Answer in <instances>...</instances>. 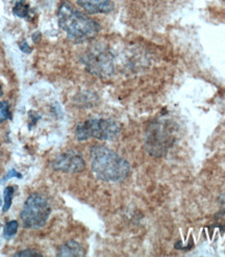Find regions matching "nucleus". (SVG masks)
Here are the masks:
<instances>
[{
	"label": "nucleus",
	"instance_id": "f257e3e1",
	"mask_svg": "<svg viewBox=\"0 0 225 257\" xmlns=\"http://www.w3.org/2000/svg\"><path fill=\"white\" fill-rule=\"evenodd\" d=\"M90 156L93 173L102 181L118 182L125 179L131 172L129 162L105 146L92 147Z\"/></svg>",
	"mask_w": 225,
	"mask_h": 257
},
{
	"label": "nucleus",
	"instance_id": "f03ea898",
	"mask_svg": "<svg viewBox=\"0 0 225 257\" xmlns=\"http://www.w3.org/2000/svg\"><path fill=\"white\" fill-rule=\"evenodd\" d=\"M58 19L68 39L74 43L90 41L100 31L99 24L67 2L59 8Z\"/></svg>",
	"mask_w": 225,
	"mask_h": 257
},
{
	"label": "nucleus",
	"instance_id": "7ed1b4c3",
	"mask_svg": "<svg viewBox=\"0 0 225 257\" xmlns=\"http://www.w3.org/2000/svg\"><path fill=\"white\" fill-rule=\"evenodd\" d=\"M51 213L47 199L40 194H32L26 199L20 213L22 224L27 229H39L45 226Z\"/></svg>",
	"mask_w": 225,
	"mask_h": 257
},
{
	"label": "nucleus",
	"instance_id": "20e7f679",
	"mask_svg": "<svg viewBox=\"0 0 225 257\" xmlns=\"http://www.w3.org/2000/svg\"><path fill=\"white\" fill-rule=\"evenodd\" d=\"M121 132V125L109 119H90L81 122L76 127V138L78 141L97 139L108 141L115 139Z\"/></svg>",
	"mask_w": 225,
	"mask_h": 257
},
{
	"label": "nucleus",
	"instance_id": "39448f33",
	"mask_svg": "<svg viewBox=\"0 0 225 257\" xmlns=\"http://www.w3.org/2000/svg\"><path fill=\"white\" fill-rule=\"evenodd\" d=\"M173 141V134L168 124L156 122L148 127L145 137V147L152 156L159 158L171 147Z\"/></svg>",
	"mask_w": 225,
	"mask_h": 257
},
{
	"label": "nucleus",
	"instance_id": "423d86ee",
	"mask_svg": "<svg viewBox=\"0 0 225 257\" xmlns=\"http://www.w3.org/2000/svg\"><path fill=\"white\" fill-rule=\"evenodd\" d=\"M89 72L97 76L109 75L113 71V59L110 54L103 49H92L83 58Z\"/></svg>",
	"mask_w": 225,
	"mask_h": 257
},
{
	"label": "nucleus",
	"instance_id": "0eeeda50",
	"mask_svg": "<svg viewBox=\"0 0 225 257\" xmlns=\"http://www.w3.org/2000/svg\"><path fill=\"white\" fill-rule=\"evenodd\" d=\"M51 167L59 172L79 173L86 168V162L81 154L70 150L56 156L51 163Z\"/></svg>",
	"mask_w": 225,
	"mask_h": 257
},
{
	"label": "nucleus",
	"instance_id": "6e6552de",
	"mask_svg": "<svg viewBox=\"0 0 225 257\" xmlns=\"http://www.w3.org/2000/svg\"><path fill=\"white\" fill-rule=\"evenodd\" d=\"M78 6L89 14H107L114 10L111 0H77Z\"/></svg>",
	"mask_w": 225,
	"mask_h": 257
},
{
	"label": "nucleus",
	"instance_id": "1a4fd4ad",
	"mask_svg": "<svg viewBox=\"0 0 225 257\" xmlns=\"http://www.w3.org/2000/svg\"><path fill=\"white\" fill-rule=\"evenodd\" d=\"M56 255L61 256V257H64V256H83L84 255V250H83L82 246L79 244V242H77L75 240H69L59 248Z\"/></svg>",
	"mask_w": 225,
	"mask_h": 257
},
{
	"label": "nucleus",
	"instance_id": "9d476101",
	"mask_svg": "<svg viewBox=\"0 0 225 257\" xmlns=\"http://www.w3.org/2000/svg\"><path fill=\"white\" fill-rule=\"evenodd\" d=\"M14 194H15V189L13 187H7L5 189V193H4V208L3 211L6 212L8 211L13 203V198H14Z\"/></svg>",
	"mask_w": 225,
	"mask_h": 257
},
{
	"label": "nucleus",
	"instance_id": "9b49d317",
	"mask_svg": "<svg viewBox=\"0 0 225 257\" xmlns=\"http://www.w3.org/2000/svg\"><path fill=\"white\" fill-rule=\"evenodd\" d=\"M14 14L19 18H26L30 16V7L22 2H18L13 10Z\"/></svg>",
	"mask_w": 225,
	"mask_h": 257
},
{
	"label": "nucleus",
	"instance_id": "f8f14e48",
	"mask_svg": "<svg viewBox=\"0 0 225 257\" xmlns=\"http://www.w3.org/2000/svg\"><path fill=\"white\" fill-rule=\"evenodd\" d=\"M11 118L10 105L6 101H0V123H4Z\"/></svg>",
	"mask_w": 225,
	"mask_h": 257
},
{
	"label": "nucleus",
	"instance_id": "ddd939ff",
	"mask_svg": "<svg viewBox=\"0 0 225 257\" xmlns=\"http://www.w3.org/2000/svg\"><path fill=\"white\" fill-rule=\"evenodd\" d=\"M18 227H19V224L17 221L8 222L5 226V235L7 237H11L13 235H15L18 230Z\"/></svg>",
	"mask_w": 225,
	"mask_h": 257
},
{
	"label": "nucleus",
	"instance_id": "4468645a",
	"mask_svg": "<svg viewBox=\"0 0 225 257\" xmlns=\"http://www.w3.org/2000/svg\"><path fill=\"white\" fill-rule=\"evenodd\" d=\"M15 256H42V254L39 253V252H37L36 250L25 249V250H22V251L16 253Z\"/></svg>",
	"mask_w": 225,
	"mask_h": 257
},
{
	"label": "nucleus",
	"instance_id": "2eb2a0df",
	"mask_svg": "<svg viewBox=\"0 0 225 257\" xmlns=\"http://www.w3.org/2000/svg\"><path fill=\"white\" fill-rule=\"evenodd\" d=\"M11 177H18V178H21L22 176H21L18 172H16L15 170H12V171H10V173L8 174V176H6V177L4 178V180H8V179L11 178Z\"/></svg>",
	"mask_w": 225,
	"mask_h": 257
},
{
	"label": "nucleus",
	"instance_id": "dca6fc26",
	"mask_svg": "<svg viewBox=\"0 0 225 257\" xmlns=\"http://www.w3.org/2000/svg\"><path fill=\"white\" fill-rule=\"evenodd\" d=\"M20 48L22 49V51H24V52H31V48H30V46L27 45V43L26 42H23V44H20Z\"/></svg>",
	"mask_w": 225,
	"mask_h": 257
},
{
	"label": "nucleus",
	"instance_id": "f3484780",
	"mask_svg": "<svg viewBox=\"0 0 225 257\" xmlns=\"http://www.w3.org/2000/svg\"><path fill=\"white\" fill-rule=\"evenodd\" d=\"M219 201H220V203L225 204V193L223 195H221V197L219 198Z\"/></svg>",
	"mask_w": 225,
	"mask_h": 257
},
{
	"label": "nucleus",
	"instance_id": "a211bd4d",
	"mask_svg": "<svg viewBox=\"0 0 225 257\" xmlns=\"http://www.w3.org/2000/svg\"><path fill=\"white\" fill-rule=\"evenodd\" d=\"M3 95H4V90H3L2 84H0V96H3Z\"/></svg>",
	"mask_w": 225,
	"mask_h": 257
},
{
	"label": "nucleus",
	"instance_id": "6ab92c4d",
	"mask_svg": "<svg viewBox=\"0 0 225 257\" xmlns=\"http://www.w3.org/2000/svg\"><path fill=\"white\" fill-rule=\"evenodd\" d=\"M19 2H21V0H19Z\"/></svg>",
	"mask_w": 225,
	"mask_h": 257
}]
</instances>
